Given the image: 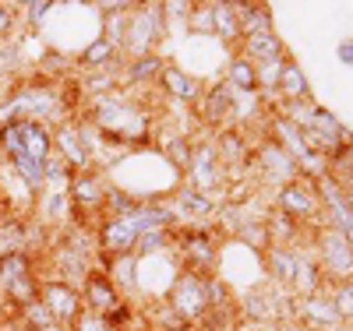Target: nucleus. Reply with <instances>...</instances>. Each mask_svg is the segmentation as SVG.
I'll use <instances>...</instances> for the list:
<instances>
[{"label":"nucleus","mask_w":353,"mask_h":331,"mask_svg":"<svg viewBox=\"0 0 353 331\" xmlns=\"http://www.w3.org/2000/svg\"><path fill=\"white\" fill-rule=\"evenodd\" d=\"M173 239H176L181 272L212 279V268H216V261H219V239L205 229V226H188V229H181V233L173 229Z\"/></svg>","instance_id":"nucleus-1"},{"label":"nucleus","mask_w":353,"mask_h":331,"mask_svg":"<svg viewBox=\"0 0 353 331\" xmlns=\"http://www.w3.org/2000/svg\"><path fill=\"white\" fill-rule=\"evenodd\" d=\"M163 32H166L163 4H134L131 14H128V28H124V43H121V50L128 53V60H134V56H149V53H156L152 46L159 43Z\"/></svg>","instance_id":"nucleus-2"},{"label":"nucleus","mask_w":353,"mask_h":331,"mask_svg":"<svg viewBox=\"0 0 353 331\" xmlns=\"http://www.w3.org/2000/svg\"><path fill=\"white\" fill-rule=\"evenodd\" d=\"M166 303L176 317H184L191 328H198V321L209 317V279L191 275V272H176L173 286L166 289Z\"/></svg>","instance_id":"nucleus-3"},{"label":"nucleus","mask_w":353,"mask_h":331,"mask_svg":"<svg viewBox=\"0 0 353 331\" xmlns=\"http://www.w3.org/2000/svg\"><path fill=\"white\" fill-rule=\"evenodd\" d=\"M318 264H321V275H329L332 282L353 279V247L329 226L318 229Z\"/></svg>","instance_id":"nucleus-4"},{"label":"nucleus","mask_w":353,"mask_h":331,"mask_svg":"<svg viewBox=\"0 0 353 331\" xmlns=\"http://www.w3.org/2000/svg\"><path fill=\"white\" fill-rule=\"evenodd\" d=\"M276 212L290 215L293 222H307V219H318L321 215V197H318V191L307 184V180L301 176V180H293V184L279 187Z\"/></svg>","instance_id":"nucleus-5"},{"label":"nucleus","mask_w":353,"mask_h":331,"mask_svg":"<svg viewBox=\"0 0 353 331\" xmlns=\"http://www.w3.org/2000/svg\"><path fill=\"white\" fill-rule=\"evenodd\" d=\"M39 303L50 310V317L57 321V324H74V317L81 314V289H74V286H68V282H61V279H50V282H43V289H39Z\"/></svg>","instance_id":"nucleus-6"},{"label":"nucleus","mask_w":353,"mask_h":331,"mask_svg":"<svg viewBox=\"0 0 353 331\" xmlns=\"http://www.w3.org/2000/svg\"><path fill=\"white\" fill-rule=\"evenodd\" d=\"M81 303H85V310H92V314H106V317H110L117 307H124V292L110 282V275H106V272L92 268V272H88V279L81 282Z\"/></svg>","instance_id":"nucleus-7"},{"label":"nucleus","mask_w":353,"mask_h":331,"mask_svg":"<svg viewBox=\"0 0 353 331\" xmlns=\"http://www.w3.org/2000/svg\"><path fill=\"white\" fill-rule=\"evenodd\" d=\"M223 184V162L216 156V145H194L191 148V166H188V187L209 194Z\"/></svg>","instance_id":"nucleus-8"},{"label":"nucleus","mask_w":353,"mask_h":331,"mask_svg":"<svg viewBox=\"0 0 353 331\" xmlns=\"http://www.w3.org/2000/svg\"><path fill=\"white\" fill-rule=\"evenodd\" d=\"M96 239H99V254L103 257H121V254H134L138 229H134V222L128 215L124 219H103Z\"/></svg>","instance_id":"nucleus-9"},{"label":"nucleus","mask_w":353,"mask_h":331,"mask_svg":"<svg viewBox=\"0 0 353 331\" xmlns=\"http://www.w3.org/2000/svg\"><path fill=\"white\" fill-rule=\"evenodd\" d=\"M68 197H71V208H74V212H103V201H106V184H103L99 169L74 173L71 187H68Z\"/></svg>","instance_id":"nucleus-10"},{"label":"nucleus","mask_w":353,"mask_h":331,"mask_svg":"<svg viewBox=\"0 0 353 331\" xmlns=\"http://www.w3.org/2000/svg\"><path fill=\"white\" fill-rule=\"evenodd\" d=\"M201 120L205 124H212V127H230V116L237 113V92L226 85V81H219V85H212L209 92L201 96Z\"/></svg>","instance_id":"nucleus-11"},{"label":"nucleus","mask_w":353,"mask_h":331,"mask_svg":"<svg viewBox=\"0 0 353 331\" xmlns=\"http://www.w3.org/2000/svg\"><path fill=\"white\" fill-rule=\"evenodd\" d=\"M53 152L61 156L74 173H85V169H96L92 166V156L85 152V145L78 138V124H61L53 131Z\"/></svg>","instance_id":"nucleus-12"},{"label":"nucleus","mask_w":353,"mask_h":331,"mask_svg":"<svg viewBox=\"0 0 353 331\" xmlns=\"http://www.w3.org/2000/svg\"><path fill=\"white\" fill-rule=\"evenodd\" d=\"M163 92L170 96V99H176V103H184V106H198L201 103V96H205V88H201V81L198 78H191L188 71H181V67H163V74H159V81H156Z\"/></svg>","instance_id":"nucleus-13"},{"label":"nucleus","mask_w":353,"mask_h":331,"mask_svg":"<svg viewBox=\"0 0 353 331\" xmlns=\"http://www.w3.org/2000/svg\"><path fill=\"white\" fill-rule=\"evenodd\" d=\"M173 212L181 215V219H191V226H198V222H209L212 215H216V201H212V194H201V191H194V187H176V194H173Z\"/></svg>","instance_id":"nucleus-14"},{"label":"nucleus","mask_w":353,"mask_h":331,"mask_svg":"<svg viewBox=\"0 0 353 331\" xmlns=\"http://www.w3.org/2000/svg\"><path fill=\"white\" fill-rule=\"evenodd\" d=\"M258 159V166H261V173L269 176V180H276L279 187H286V184H293V180H301V169H297V162H293L283 148L276 145V141H269L261 148V152L254 156Z\"/></svg>","instance_id":"nucleus-15"},{"label":"nucleus","mask_w":353,"mask_h":331,"mask_svg":"<svg viewBox=\"0 0 353 331\" xmlns=\"http://www.w3.org/2000/svg\"><path fill=\"white\" fill-rule=\"evenodd\" d=\"M18 127H21V156L46 166V159L53 156V131H50V124H43V120H21Z\"/></svg>","instance_id":"nucleus-16"},{"label":"nucleus","mask_w":353,"mask_h":331,"mask_svg":"<svg viewBox=\"0 0 353 331\" xmlns=\"http://www.w3.org/2000/svg\"><path fill=\"white\" fill-rule=\"evenodd\" d=\"M241 53L251 64H272V60H286V46L276 32H261V36H248L241 39Z\"/></svg>","instance_id":"nucleus-17"},{"label":"nucleus","mask_w":353,"mask_h":331,"mask_svg":"<svg viewBox=\"0 0 353 331\" xmlns=\"http://www.w3.org/2000/svg\"><path fill=\"white\" fill-rule=\"evenodd\" d=\"M28 222H25V215H8L4 222H0V257H8V254H21V250H28Z\"/></svg>","instance_id":"nucleus-18"},{"label":"nucleus","mask_w":353,"mask_h":331,"mask_svg":"<svg viewBox=\"0 0 353 331\" xmlns=\"http://www.w3.org/2000/svg\"><path fill=\"white\" fill-rule=\"evenodd\" d=\"M276 92L290 103V106H301L304 99H307V92H311V85H307V78H304V71L293 64V60H286L283 64V71H279V85H276Z\"/></svg>","instance_id":"nucleus-19"},{"label":"nucleus","mask_w":353,"mask_h":331,"mask_svg":"<svg viewBox=\"0 0 353 331\" xmlns=\"http://www.w3.org/2000/svg\"><path fill=\"white\" fill-rule=\"evenodd\" d=\"M163 67H166V60L159 53L134 56V60H128V64H124V74L121 78H124V85H152V81H159Z\"/></svg>","instance_id":"nucleus-20"},{"label":"nucleus","mask_w":353,"mask_h":331,"mask_svg":"<svg viewBox=\"0 0 353 331\" xmlns=\"http://www.w3.org/2000/svg\"><path fill=\"white\" fill-rule=\"evenodd\" d=\"M304 321H307L311 328H325V331L343 328V324H339V314H336V307H332V299H329L325 292H314V296L304 299Z\"/></svg>","instance_id":"nucleus-21"},{"label":"nucleus","mask_w":353,"mask_h":331,"mask_svg":"<svg viewBox=\"0 0 353 331\" xmlns=\"http://www.w3.org/2000/svg\"><path fill=\"white\" fill-rule=\"evenodd\" d=\"M8 166H11V173L21 180V187L32 194V197H39L43 191H46V173H43V162H36V159H28V156H11L8 159Z\"/></svg>","instance_id":"nucleus-22"},{"label":"nucleus","mask_w":353,"mask_h":331,"mask_svg":"<svg viewBox=\"0 0 353 331\" xmlns=\"http://www.w3.org/2000/svg\"><path fill=\"white\" fill-rule=\"evenodd\" d=\"M226 85L233 88V92H244V96L258 92V64H251L244 53H237L226 67Z\"/></svg>","instance_id":"nucleus-23"},{"label":"nucleus","mask_w":353,"mask_h":331,"mask_svg":"<svg viewBox=\"0 0 353 331\" xmlns=\"http://www.w3.org/2000/svg\"><path fill=\"white\" fill-rule=\"evenodd\" d=\"M237 25H241V39L272 32V14L265 4H237Z\"/></svg>","instance_id":"nucleus-24"},{"label":"nucleus","mask_w":353,"mask_h":331,"mask_svg":"<svg viewBox=\"0 0 353 331\" xmlns=\"http://www.w3.org/2000/svg\"><path fill=\"white\" fill-rule=\"evenodd\" d=\"M297 254H293L290 247H269L265 250V264H269V272L279 286H293V279H297Z\"/></svg>","instance_id":"nucleus-25"},{"label":"nucleus","mask_w":353,"mask_h":331,"mask_svg":"<svg viewBox=\"0 0 353 331\" xmlns=\"http://www.w3.org/2000/svg\"><path fill=\"white\" fill-rule=\"evenodd\" d=\"M117 50L110 39H96V43H88L85 50H81V56H78V64L81 67H88V71H106V67H113V60H117Z\"/></svg>","instance_id":"nucleus-26"},{"label":"nucleus","mask_w":353,"mask_h":331,"mask_svg":"<svg viewBox=\"0 0 353 331\" xmlns=\"http://www.w3.org/2000/svg\"><path fill=\"white\" fill-rule=\"evenodd\" d=\"M321 264L318 261H311V257H301L297 261V279H293V289H297V296L301 299H307V296H314V292H321Z\"/></svg>","instance_id":"nucleus-27"},{"label":"nucleus","mask_w":353,"mask_h":331,"mask_svg":"<svg viewBox=\"0 0 353 331\" xmlns=\"http://www.w3.org/2000/svg\"><path fill=\"white\" fill-rule=\"evenodd\" d=\"M21 275H36V257L32 250H21V254H8V257H0V282H14Z\"/></svg>","instance_id":"nucleus-28"},{"label":"nucleus","mask_w":353,"mask_h":331,"mask_svg":"<svg viewBox=\"0 0 353 331\" xmlns=\"http://www.w3.org/2000/svg\"><path fill=\"white\" fill-rule=\"evenodd\" d=\"M212 25H216V36L226 43H237L241 39V25H237V4H212Z\"/></svg>","instance_id":"nucleus-29"},{"label":"nucleus","mask_w":353,"mask_h":331,"mask_svg":"<svg viewBox=\"0 0 353 331\" xmlns=\"http://www.w3.org/2000/svg\"><path fill=\"white\" fill-rule=\"evenodd\" d=\"M39 289H43V282L36 275H21V279L4 286V296L14 299L18 307H32V303H39Z\"/></svg>","instance_id":"nucleus-30"},{"label":"nucleus","mask_w":353,"mask_h":331,"mask_svg":"<svg viewBox=\"0 0 353 331\" xmlns=\"http://www.w3.org/2000/svg\"><path fill=\"white\" fill-rule=\"evenodd\" d=\"M216 156H219V162H226V166H237V162H244V156H248V148H244V138L233 131V127H226L219 138H216Z\"/></svg>","instance_id":"nucleus-31"},{"label":"nucleus","mask_w":353,"mask_h":331,"mask_svg":"<svg viewBox=\"0 0 353 331\" xmlns=\"http://www.w3.org/2000/svg\"><path fill=\"white\" fill-rule=\"evenodd\" d=\"M170 247H173V229H149L138 236L134 257H156V254H166Z\"/></svg>","instance_id":"nucleus-32"},{"label":"nucleus","mask_w":353,"mask_h":331,"mask_svg":"<svg viewBox=\"0 0 353 331\" xmlns=\"http://www.w3.org/2000/svg\"><path fill=\"white\" fill-rule=\"evenodd\" d=\"M191 148L194 145L184 134H163V152L173 159V166L181 173H188V166H191Z\"/></svg>","instance_id":"nucleus-33"},{"label":"nucleus","mask_w":353,"mask_h":331,"mask_svg":"<svg viewBox=\"0 0 353 331\" xmlns=\"http://www.w3.org/2000/svg\"><path fill=\"white\" fill-rule=\"evenodd\" d=\"M329 299H332V307H336L339 321H353V279H346V282H336Z\"/></svg>","instance_id":"nucleus-34"},{"label":"nucleus","mask_w":353,"mask_h":331,"mask_svg":"<svg viewBox=\"0 0 353 331\" xmlns=\"http://www.w3.org/2000/svg\"><path fill=\"white\" fill-rule=\"evenodd\" d=\"M71 331H121V328H117L106 314H92V310H85V307H81V314L74 317Z\"/></svg>","instance_id":"nucleus-35"},{"label":"nucleus","mask_w":353,"mask_h":331,"mask_svg":"<svg viewBox=\"0 0 353 331\" xmlns=\"http://www.w3.org/2000/svg\"><path fill=\"white\" fill-rule=\"evenodd\" d=\"M188 25L191 32L198 36H216V25H212V4H194L191 14H188Z\"/></svg>","instance_id":"nucleus-36"},{"label":"nucleus","mask_w":353,"mask_h":331,"mask_svg":"<svg viewBox=\"0 0 353 331\" xmlns=\"http://www.w3.org/2000/svg\"><path fill=\"white\" fill-rule=\"evenodd\" d=\"M286 60H272V64H258V88H276L279 85V71Z\"/></svg>","instance_id":"nucleus-37"},{"label":"nucleus","mask_w":353,"mask_h":331,"mask_svg":"<svg viewBox=\"0 0 353 331\" xmlns=\"http://www.w3.org/2000/svg\"><path fill=\"white\" fill-rule=\"evenodd\" d=\"M21 11H25V18L32 21V25H39V21H43V14H46V11H53V4H50V0H36V4H25Z\"/></svg>","instance_id":"nucleus-38"},{"label":"nucleus","mask_w":353,"mask_h":331,"mask_svg":"<svg viewBox=\"0 0 353 331\" xmlns=\"http://www.w3.org/2000/svg\"><path fill=\"white\" fill-rule=\"evenodd\" d=\"M191 0H170V4H163V14L166 18H188L191 14Z\"/></svg>","instance_id":"nucleus-39"},{"label":"nucleus","mask_w":353,"mask_h":331,"mask_svg":"<svg viewBox=\"0 0 353 331\" xmlns=\"http://www.w3.org/2000/svg\"><path fill=\"white\" fill-rule=\"evenodd\" d=\"M14 21H18L14 8H8V4H0V39H4V36H11V28H14Z\"/></svg>","instance_id":"nucleus-40"},{"label":"nucleus","mask_w":353,"mask_h":331,"mask_svg":"<svg viewBox=\"0 0 353 331\" xmlns=\"http://www.w3.org/2000/svg\"><path fill=\"white\" fill-rule=\"evenodd\" d=\"M336 56L343 60V64H350V67H353V43H339V50H336Z\"/></svg>","instance_id":"nucleus-41"},{"label":"nucleus","mask_w":353,"mask_h":331,"mask_svg":"<svg viewBox=\"0 0 353 331\" xmlns=\"http://www.w3.org/2000/svg\"><path fill=\"white\" fill-rule=\"evenodd\" d=\"M11 215V204H8V194H4V187H0V222H4Z\"/></svg>","instance_id":"nucleus-42"},{"label":"nucleus","mask_w":353,"mask_h":331,"mask_svg":"<svg viewBox=\"0 0 353 331\" xmlns=\"http://www.w3.org/2000/svg\"><path fill=\"white\" fill-rule=\"evenodd\" d=\"M346 204H350V212H353V191H350V194H346Z\"/></svg>","instance_id":"nucleus-43"},{"label":"nucleus","mask_w":353,"mask_h":331,"mask_svg":"<svg viewBox=\"0 0 353 331\" xmlns=\"http://www.w3.org/2000/svg\"><path fill=\"white\" fill-rule=\"evenodd\" d=\"M4 99H8V96H4V88H0V103H4Z\"/></svg>","instance_id":"nucleus-44"}]
</instances>
